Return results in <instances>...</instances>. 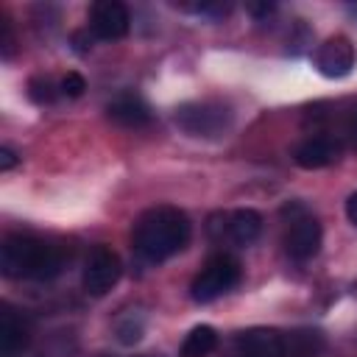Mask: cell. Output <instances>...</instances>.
Wrapping results in <instances>:
<instances>
[{
  "instance_id": "cell-13",
  "label": "cell",
  "mask_w": 357,
  "mask_h": 357,
  "mask_svg": "<svg viewBox=\"0 0 357 357\" xmlns=\"http://www.w3.org/2000/svg\"><path fill=\"white\" fill-rule=\"evenodd\" d=\"M109 120H114L117 126H126V128H142L151 123V109L142 98L137 95H120L109 103L106 109Z\"/></svg>"
},
{
  "instance_id": "cell-8",
  "label": "cell",
  "mask_w": 357,
  "mask_h": 357,
  "mask_svg": "<svg viewBox=\"0 0 357 357\" xmlns=\"http://www.w3.org/2000/svg\"><path fill=\"white\" fill-rule=\"evenodd\" d=\"M212 234L226 237L234 245H251L262 231V215L254 209H234L231 215L212 218Z\"/></svg>"
},
{
  "instance_id": "cell-12",
  "label": "cell",
  "mask_w": 357,
  "mask_h": 357,
  "mask_svg": "<svg viewBox=\"0 0 357 357\" xmlns=\"http://www.w3.org/2000/svg\"><path fill=\"white\" fill-rule=\"evenodd\" d=\"M31 340L28 324L11 307L0 310V357H20Z\"/></svg>"
},
{
  "instance_id": "cell-17",
  "label": "cell",
  "mask_w": 357,
  "mask_h": 357,
  "mask_svg": "<svg viewBox=\"0 0 357 357\" xmlns=\"http://www.w3.org/2000/svg\"><path fill=\"white\" fill-rule=\"evenodd\" d=\"M142 329H145V321L137 315H126L123 321H120V326H117V340L123 343V346H131V343H137L139 337H142Z\"/></svg>"
},
{
  "instance_id": "cell-7",
  "label": "cell",
  "mask_w": 357,
  "mask_h": 357,
  "mask_svg": "<svg viewBox=\"0 0 357 357\" xmlns=\"http://www.w3.org/2000/svg\"><path fill=\"white\" fill-rule=\"evenodd\" d=\"M89 33L95 39H106V42H114V39H123L131 28V14L123 3L117 0H100L89 8Z\"/></svg>"
},
{
  "instance_id": "cell-25",
  "label": "cell",
  "mask_w": 357,
  "mask_h": 357,
  "mask_svg": "<svg viewBox=\"0 0 357 357\" xmlns=\"http://www.w3.org/2000/svg\"><path fill=\"white\" fill-rule=\"evenodd\" d=\"M354 14H357V8H354Z\"/></svg>"
},
{
  "instance_id": "cell-6",
  "label": "cell",
  "mask_w": 357,
  "mask_h": 357,
  "mask_svg": "<svg viewBox=\"0 0 357 357\" xmlns=\"http://www.w3.org/2000/svg\"><path fill=\"white\" fill-rule=\"evenodd\" d=\"M321 240H324V231H321V223L304 212V206H296V215L284 231V251L287 257L304 262V259H312L321 248Z\"/></svg>"
},
{
  "instance_id": "cell-4",
  "label": "cell",
  "mask_w": 357,
  "mask_h": 357,
  "mask_svg": "<svg viewBox=\"0 0 357 357\" xmlns=\"http://www.w3.org/2000/svg\"><path fill=\"white\" fill-rule=\"evenodd\" d=\"M176 126L190 137H220L231 126V109L218 100H195L176 109Z\"/></svg>"
},
{
  "instance_id": "cell-16",
  "label": "cell",
  "mask_w": 357,
  "mask_h": 357,
  "mask_svg": "<svg viewBox=\"0 0 357 357\" xmlns=\"http://www.w3.org/2000/svg\"><path fill=\"white\" fill-rule=\"evenodd\" d=\"M28 98H31L33 103H39V106L53 103V100H56V86H53V81H50L47 75L31 78V81H28Z\"/></svg>"
},
{
  "instance_id": "cell-10",
  "label": "cell",
  "mask_w": 357,
  "mask_h": 357,
  "mask_svg": "<svg viewBox=\"0 0 357 357\" xmlns=\"http://www.w3.org/2000/svg\"><path fill=\"white\" fill-rule=\"evenodd\" d=\"M354 59H357L354 45L346 36H332V39H326L315 50V67L326 78H343V75H349L351 67H354Z\"/></svg>"
},
{
  "instance_id": "cell-21",
  "label": "cell",
  "mask_w": 357,
  "mask_h": 357,
  "mask_svg": "<svg viewBox=\"0 0 357 357\" xmlns=\"http://www.w3.org/2000/svg\"><path fill=\"white\" fill-rule=\"evenodd\" d=\"M17 162L20 159H17V153L11 148H0V170H11Z\"/></svg>"
},
{
  "instance_id": "cell-2",
  "label": "cell",
  "mask_w": 357,
  "mask_h": 357,
  "mask_svg": "<svg viewBox=\"0 0 357 357\" xmlns=\"http://www.w3.org/2000/svg\"><path fill=\"white\" fill-rule=\"evenodd\" d=\"M64 265V257L56 245L31 237L11 234L0 248V271L8 279H53Z\"/></svg>"
},
{
  "instance_id": "cell-24",
  "label": "cell",
  "mask_w": 357,
  "mask_h": 357,
  "mask_svg": "<svg viewBox=\"0 0 357 357\" xmlns=\"http://www.w3.org/2000/svg\"><path fill=\"white\" fill-rule=\"evenodd\" d=\"M349 137H351V142H354V148H357V112H354V117H351V123H349Z\"/></svg>"
},
{
  "instance_id": "cell-3",
  "label": "cell",
  "mask_w": 357,
  "mask_h": 357,
  "mask_svg": "<svg viewBox=\"0 0 357 357\" xmlns=\"http://www.w3.org/2000/svg\"><path fill=\"white\" fill-rule=\"evenodd\" d=\"M240 276H243V268L231 254H215V257L206 259L201 273L192 279L190 296L198 304H209V301L226 296L231 287H237Z\"/></svg>"
},
{
  "instance_id": "cell-11",
  "label": "cell",
  "mask_w": 357,
  "mask_h": 357,
  "mask_svg": "<svg viewBox=\"0 0 357 357\" xmlns=\"http://www.w3.org/2000/svg\"><path fill=\"white\" fill-rule=\"evenodd\" d=\"M337 156H340V145H337V139H332V137H326V134L307 137V139L293 151L296 165L304 167V170L326 167V165H332Z\"/></svg>"
},
{
  "instance_id": "cell-14",
  "label": "cell",
  "mask_w": 357,
  "mask_h": 357,
  "mask_svg": "<svg viewBox=\"0 0 357 357\" xmlns=\"http://www.w3.org/2000/svg\"><path fill=\"white\" fill-rule=\"evenodd\" d=\"M284 357H318L324 351V335L315 329H296L282 335Z\"/></svg>"
},
{
  "instance_id": "cell-9",
  "label": "cell",
  "mask_w": 357,
  "mask_h": 357,
  "mask_svg": "<svg viewBox=\"0 0 357 357\" xmlns=\"http://www.w3.org/2000/svg\"><path fill=\"white\" fill-rule=\"evenodd\" d=\"M223 357H284L282 332L276 329H248L234 335Z\"/></svg>"
},
{
  "instance_id": "cell-5",
  "label": "cell",
  "mask_w": 357,
  "mask_h": 357,
  "mask_svg": "<svg viewBox=\"0 0 357 357\" xmlns=\"http://www.w3.org/2000/svg\"><path fill=\"white\" fill-rule=\"evenodd\" d=\"M123 273L120 257L109 245H95L84 265V290L89 296H106Z\"/></svg>"
},
{
  "instance_id": "cell-1",
  "label": "cell",
  "mask_w": 357,
  "mask_h": 357,
  "mask_svg": "<svg viewBox=\"0 0 357 357\" xmlns=\"http://www.w3.org/2000/svg\"><path fill=\"white\" fill-rule=\"evenodd\" d=\"M192 226L178 206H153L134 223V251L148 262H165L190 243Z\"/></svg>"
},
{
  "instance_id": "cell-20",
  "label": "cell",
  "mask_w": 357,
  "mask_h": 357,
  "mask_svg": "<svg viewBox=\"0 0 357 357\" xmlns=\"http://www.w3.org/2000/svg\"><path fill=\"white\" fill-rule=\"evenodd\" d=\"M3 56L8 59L11 56V50H14V36H11V22L8 20H3Z\"/></svg>"
},
{
  "instance_id": "cell-15",
  "label": "cell",
  "mask_w": 357,
  "mask_h": 357,
  "mask_svg": "<svg viewBox=\"0 0 357 357\" xmlns=\"http://www.w3.org/2000/svg\"><path fill=\"white\" fill-rule=\"evenodd\" d=\"M218 349V332L206 324L192 326L181 343V357H209Z\"/></svg>"
},
{
  "instance_id": "cell-22",
  "label": "cell",
  "mask_w": 357,
  "mask_h": 357,
  "mask_svg": "<svg viewBox=\"0 0 357 357\" xmlns=\"http://www.w3.org/2000/svg\"><path fill=\"white\" fill-rule=\"evenodd\" d=\"M245 8H248V11L254 14V17H268V14H271V11L276 8V6H273V3H262V6H254V3H248Z\"/></svg>"
},
{
  "instance_id": "cell-19",
  "label": "cell",
  "mask_w": 357,
  "mask_h": 357,
  "mask_svg": "<svg viewBox=\"0 0 357 357\" xmlns=\"http://www.w3.org/2000/svg\"><path fill=\"white\" fill-rule=\"evenodd\" d=\"M92 39H95V36L89 33V28H86V31H75V33H73V45H75V50H78V53H86V50L92 47Z\"/></svg>"
},
{
  "instance_id": "cell-18",
  "label": "cell",
  "mask_w": 357,
  "mask_h": 357,
  "mask_svg": "<svg viewBox=\"0 0 357 357\" xmlns=\"http://www.w3.org/2000/svg\"><path fill=\"white\" fill-rule=\"evenodd\" d=\"M59 89H61L67 98H81V95H84V89H86V81H84V75H81V73H67V75L61 78Z\"/></svg>"
},
{
  "instance_id": "cell-23",
  "label": "cell",
  "mask_w": 357,
  "mask_h": 357,
  "mask_svg": "<svg viewBox=\"0 0 357 357\" xmlns=\"http://www.w3.org/2000/svg\"><path fill=\"white\" fill-rule=\"evenodd\" d=\"M346 215H349V220L357 226V192L349 195V201H346Z\"/></svg>"
}]
</instances>
